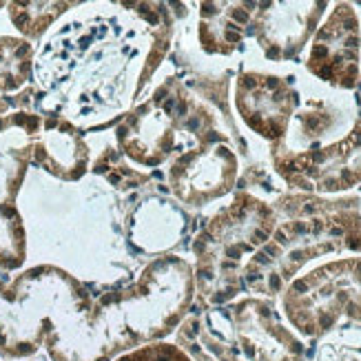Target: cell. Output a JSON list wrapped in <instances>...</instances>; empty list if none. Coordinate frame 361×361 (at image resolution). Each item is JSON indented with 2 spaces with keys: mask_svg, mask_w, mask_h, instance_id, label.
<instances>
[{
  "mask_svg": "<svg viewBox=\"0 0 361 361\" xmlns=\"http://www.w3.org/2000/svg\"><path fill=\"white\" fill-rule=\"evenodd\" d=\"M31 65V47L25 40L0 38V89L13 91L25 85Z\"/></svg>",
  "mask_w": 361,
  "mask_h": 361,
  "instance_id": "3",
  "label": "cell"
},
{
  "mask_svg": "<svg viewBox=\"0 0 361 361\" xmlns=\"http://www.w3.org/2000/svg\"><path fill=\"white\" fill-rule=\"evenodd\" d=\"M293 102V93L277 78H240V111L250 127L266 137H279L284 133Z\"/></svg>",
  "mask_w": 361,
  "mask_h": 361,
  "instance_id": "2",
  "label": "cell"
},
{
  "mask_svg": "<svg viewBox=\"0 0 361 361\" xmlns=\"http://www.w3.org/2000/svg\"><path fill=\"white\" fill-rule=\"evenodd\" d=\"M69 5H62V3H31V5H9V13L23 34L36 38L40 36L42 31L47 29L58 13L65 11Z\"/></svg>",
  "mask_w": 361,
  "mask_h": 361,
  "instance_id": "4",
  "label": "cell"
},
{
  "mask_svg": "<svg viewBox=\"0 0 361 361\" xmlns=\"http://www.w3.org/2000/svg\"><path fill=\"white\" fill-rule=\"evenodd\" d=\"M357 18L348 5H341L317 34L308 67L319 78L341 87L357 82Z\"/></svg>",
  "mask_w": 361,
  "mask_h": 361,
  "instance_id": "1",
  "label": "cell"
}]
</instances>
